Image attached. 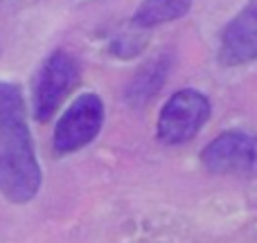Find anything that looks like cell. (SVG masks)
<instances>
[{
  "mask_svg": "<svg viewBox=\"0 0 257 243\" xmlns=\"http://www.w3.org/2000/svg\"><path fill=\"white\" fill-rule=\"evenodd\" d=\"M79 81V63L66 50H57L45 59L34 81V117L45 124L61 108Z\"/></svg>",
  "mask_w": 257,
  "mask_h": 243,
  "instance_id": "cell-2",
  "label": "cell"
},
{
  "mask_svg": "<svg viewBox=\"0 0 257 243\" xmlns=\"http://www.w3.org/2000/svg\"><path fill=\"white\" fill-rule=\"evenodd\" d=\"M192 7V0H142L133 14V25L149 30L163 23H172L183 18Z\"/></svg>",
  "mask_w": 257,
  "mask_h": 243,
  "instance_id": "cell-8",
  "label": "cell"
},
{
  "mask_svg": "<svg viewBox=\"0 0 257 243\" xmlns=\"http://www.w3.org/2000/svg\"><path fill=\"white\" fill-rule=\"evenodd\" d=\"M169 72V61L167 57H158L154 61H149L147 66H142L138 70V75L131 79L126 88V99L136 106L145 104L147 99H151L160 90V86L165 84V77Z\"/></svg>",
  "mask_w": 257,
  "mask_h": 243,
  "instance_id": "cell-7",
  "label": "cell"
},
{
  "mask_svg": "<svg viewBox=\"0 0 257 243\" xmlns=\"http://www.w3.org/2000/svg\"><path fill=\"white\" fill-rule=\"evenodd\" d=\"M201 162L214 176H246L257 167V140L248 133L226 131L201 151Z\"/></svg>",
  "mask_w": 257,
  "mask_h": 243,
  "instance_id": "cell-5",
  "label": "cell"
},
{
  "mask_svg": "<svg viewBox=\"0 0 257 243\" xmlns=\"http://www.w3.org/2000/svg\"><path fill=\"white\" fill-rule=\"evenodd\" d=\"M210 117V102L199 90H178L158 115V140L163 144H183L203 128Z\"/></svg>",
  "mask_w": 257,
  "mask_h": 243,
  "instance_id": "cell-4",
  "label": "cell"
},
{
  "mask_svg": "<svg viewBox=\"0 0 257 243\" xmlns=\"http://www.w3.org/2000/svg\"><path fill=\"white\" fill-rule=\"evenodd\" d=\"M104 124V104L97 95L86 93L77 97L61 120L57 122L52 137V149L57 155H68L84 149L95 140Z\"/></svg>",
  "mask_w": 257,
  "mask_h": 243,
  "instance_id": "cell-3",
  "label": "cell"
},
{
  "mask_svg": "<svg viewBox=\"0 0 257 243\" xmlns=\"http://www.w3.org/2000/svg\"><path fill=\"white\" fill-rule=\"evenodd\" d=\"M257 61V0L246 7L223 27L219 41V63L226 68Z\"/></svg>",
  "mask_w": 257,
  "mask_h": 243,
  "instance_id": "cell-6",
  "label": "cell"
},
{
  "mask_svg": "<svg viewBox=\"0 0 257 243\" xmlns=\"http://www.w3.org/2000/svg\"><path fill=\"white\" fill-rule=\"evenodd\" d=\"M41 180L23 93L16 84L0 81V194L9 203H30Z\"/></svg>",
  "mask_w": 257,
  "mask_h": 243,
  "instance_id": "cell-1",
  "label": "cell"
}]
</instances>
